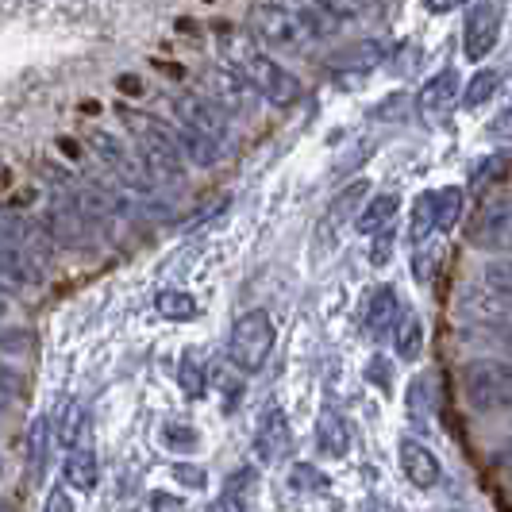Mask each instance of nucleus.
I'll list each match as a JSON object with an SVG mask.
<instances>
[{
    "mask_svg": "<svg viewBox=\"0 0 512 512\" xmlns=\"http://www.w3.org/2000/svg\"><path fill=\"white\" fill-rule=\"evenodd\" d=\"M170 108H174V120L181 128L197 131L205 135L212 143H228V131H231V112L216 97H205V93H178L170 97Z\"/></svg>",
    "mask_w": 512,
    "mask_h": 512,
    "instance_id": "423d86ee",
    "label": "nucleus"
},
{
    "mask_svg": "<svg viewBox=\"0 0 512 512\" xmlns=\"http://www.w3.org/2000/svg\"><path fill=\"white\" fill-rule=\"evenodd\" d=\"M428 205H432V220H436V231H451L459 224L462 205H466V193L459 185H447V189H436L428 193Z\"/></svg>",
    "mask_w": 512,
    "mask_h": 512,
    "instance_id": "aec40b11",
    "label": "nucleus"
},
{
    "mask_svg": "<svg viewBox=\"0 0 512 512\" xmlns=\"http://www.w3.org/2000/svg\"><path fill=\"white\" fill-rule=\"evenodd\" d=\"M158 312H162L166 320H193V316H197V301H193L189 293H181V289H166V293L158 297Z\"/></svg>",
    "mask_w": 512,
    "mask_h": 512,
    "instance_id": "a878e982",
    "label": "nucleus"
},
{
    "mask_svg": "<svg viewBox=\"0 0 512 512\" xmlns=\"http://www.w3.org/2000/svg\"><path fill=\"white\" fill-rule=\"evenodd\" d=\"M97 474H101V466H97V451H93V432H89V420H85V424L77 428V436L66 443L62 478H66V486H70V489L89 493V489H97Z\"/></svg>",
    "mask_w": 512,
    "mask_h": 512,
    "instance_id": "9d476101",
    "label": "nucleus"
},
{
    "mask_svg": "<svg viewBox=\"0 0 512 512\" xmlns=\"http://www.w3.org/2000/svg\"><path fill=\"white\" fill-rule=\"evenodd\" d=\"M174 478L185 482L189 489L205 486V470H201V466H189V462H174Z\"/></svg>",
    "mask_w": 512,
    "mask_h": 512,
    "instance_id": "7c9ffc66",
    "label": "nucleus"
},
{
    "mask_svg": "<svg viewBox=\"0 0 512 512\" xmlns=\"http://www.w3.org/2000/svg\"><path fill=\"white\" fill-rule=\"evenodd\" d=\"M247 27H251V35H255L262 51H301L320 31L305 12H293L285 4H274V0L255 4L251 16H247Z\"/></svg>",
    "mask_w": 512,
    "mask_h": 512,
    "instance_id": "f03ea898",
    "label": "nucleus"
},
{
    "mask_svg": "<svg viewBox=\"0 0 512 512\" xmlns=\"http://www.w3.org/2000/svg\"><path fill=\"white\" fill-rule=\"evenodd\" d=\"M47 451H51V420L39 416V420L31 424V474H35V478H39L43 466H47Z\"/></svg>",
    "mask_w": 512,
    "mask_h": 512,
    "instance_id": "393cba45",
    "label": "nucleus"
},
{
    "mask_svg": "<svg viewBox=\"0 0 512 512\" xmlns=\"http://www.w3.org/2000/svg\"><path fill=\"white\" fill-rule=\"evenodd\" d=\"M274 339H278V328H274L270 312H262V308L243 312V316L231 324V335H228L231 366H235L239 374H258V370L266 366V359H270V351H274Z\"/></svg>",
    "mask_w": 512,
    "mask_h": 512,
    "instance_id": "20e7f679",
    "label": "nucleus"
},
{
    "mask_svg": "<svg viewBox=\"0 0 512 512\" xmlns=\"http://www.w3.org/2000/svg\"><path fill=\"white\" fill-rule=\"evenodd\" d=\"M316 443H320V451L328 459H343L351 451V428H347V420L335 409L320 412V420H316Z\"/></svg>",
    "mask_w": 512,
    "mask_h": 512,
    "instance_id": "a211bd4d",
    "label": "nucleus"
},
{
    "mask_svg": "<svg viewBox=\"0 0 512 512\" xmlns=\"http://www.w3.org/2000/svg\"><path fill=\"white\" fill-rule=\"evenodd\" d=\"M366 178H359V181H351L343 193H335L332 197V205H328V212H324V220H320V228H316V235L332 247L335 243V235H339V228L343 224H351L355 216H359V208H362V197H366Z\"/></svg>",
    "mask_w": 512,
    "mask_h": 512,
    "instance_id": "4468645a",
    "label": "nucleus"
},
{
    "mask_svg": "<svg viewBox=\"0 0 512 512\" xmlns=\"http://www.w3.org/2000/svg\"><path fill=\"white\" fill-rule=\"evenodd\" d=\"M497 39H501V8L497 0H478L462 24V51L470 62H482L497 47Z\"/></svg>",
    "mask_w": 512,
    "mask_h": 512,
    "instance_id": "1a4fd4ad",
    "label": "nucleus"
},
{
    "mask_svg": "<svg viewBox=\"0 0 512 512\" xmlns=\"http://www.w3.org/2000/svg\"><path fill=\"white\" fill-rule=\"evenodd\" d=\"M482 285H486V289L497 297V301H501V305L512 308V255L497 258V262H489V266H482Z\"/></svg>",
    "mask_w": 512,
    "mask_h": 512,
    "instance_id": "5701e85b",
    "label": "nucleus"
},
{
    "mask_svg": "<svg viewBox=\"0 0 512 512\" xmlns=\"http://www.w3.org/2000/svg\"><path fill=\"white\" fill-rule=\"evenodd\" d=\"M178 385H181V393L189 397V401H201L205 397V389H208V366L201 362V355L189 347L185 355H181L178 362Z\"/></svg>",
    "mask_w": 512,
    "mask_h": 512,
    "instance_id": "412c9836",
    "label": "nucleus"
},
{
    "mask_svg": "<svg viewBox=\"0 0 512 512\" xmlns=\"http://www.w3.org/2000/svg\"><path fill=\"white\" fill-rule=\"evenodd\" d=\"M251 451H255V459L262 462V466H278V462H285V455L293 451V428H289V420H285L282 409L262 412Z\"/></svg>",
    "mask_w": 512,
    "mask_h": 512,
    "instance_id": "9b49d317",
    "label": "nucleus"
},
{
    "mask_svg": "<svg viewBox=\"0 0 512 512\" xmlns=\"http://www.w3.org/2000/svg\"><path fill=\"white\" fill-rule=\"evenodd\" d=\"M493 339H497V343H501V347L512 355V324H509V328H493Z\"/></svg>",
    "mask_w": 512,
    "mask_h": 512,
    "instance_id": "58836bf2",
    "label": "nucleus"
},
{
    "mask_svg": "<svg viewBox=\"0 0 512 512\" xmlns=\"http://www.w3.org/2000/svg\"><path fill=\"white\" fill-rule=\"evenodd\" d=\"M374 239H378V243H374V262H378V266H382L385 258L393 255V228L378 231V235H374Z\"/></svg>",
    "mask_w": 512,
    "mask_h": 512,
    "instance_id": "72a5a7b5",
    "label": "nucleus"
},
{
    "mask_svg": "<svg viewBox=\"0 0 512 512\" xmlns=\"http://www.w3.org/2000/svg\"><path fill=\"white\" fill-rule=\"evenodd\" d=\"M489 135H497V139H512V104L509 108H501V112L489 120Z\"/></svg>",
    "mask_w": 512,
    "mask_h": 512,
    "instance_id": "473e14b6",
    "label": "nucleus"
},
{
    "mask_svg": "<svg viewBox=\"0 0 512 512\" xmlns=\"http://www.w3.org/2000/svg\"><path fill=\"white\" fill-rule=\"evenodd\" d=\"M462 393L478 409H509L512 405V362L474 359L462 366Z\"/></svg>",
    "mask_w": 512,
    "mask_h": 512,
    "instance_id": "39448f33",
    "label": "nucleus"
},
{
    "mask_svg": "<svg viewBox=\"0 0 512 512\" xmlns=\"http://www.w3.org/2000/svg\"><path fill=\"white\" fill-rule=\"evenodd\" d=\"M505 166H509V158H505V154H497V158H489L486 166L478 170V178H474V185L482 189V185H489V181H497V174H501Z\"/></svg>",
    "mask_w": 512,
    "mask_h": 512,
    "instance_id": "2f4dec72",
    "label": "nucleus"
},
{
    "mask_svg": "<svg viewBox=\"0 0 512 512\" xmlns=\"http://www.w3.org/2000/svg\"><path fill=\"white\" fill-rule=\"evenodd\" d=\"M401 320V297H397V289L393 285H378L370 297H366V305H362V332L370 335V339H382V335L393 332V324Z\"/></svg>",
    "mask_w": 512,
    "mask_h": 512,
    "instance_id": "ddd939ff",
    "label": "nucleus"
},
{
    "mask_svg": "<svg viewBox=\"0 0 512 512\" xmlns=\"http://www.w3.org/2000/svg\"><path fill=\"white\" fill-rule=\"evenodd\" d=\"M124 124H128L135 151L143 154L154 181H166V185L185 181L189 162H185V151H181V131L174 124L154 120V116H139V112H124Z\"/></svg>",
    "mask_w": 512,
    "mask_h": 512,
    "instance_id": "f257e3e1",
    "label": "nucleus"
},
{
    "mask_svg": "<svg viewBox=\"0 0 512 512\" xmlns=\"http://www.w3.org/2000/svg\"><path fill=\"white\" fill-rule=\"evenodd\" d=\"M4 308H8V301H4V289H0V316H4Z\"/></svg>",
    "mask_w": 512,
    "mask_h": 512,
    "instance_id": "a19ab883",
    "label": "nucleus"
},
{
    "mask_svg": "<svg viewBox=\"0 0 512 512\" xmlns=\"http://www.w3.org/2000/svg\"><path fill=\"white\" fill-rule=\"evenodd\" d=\"M235 66H239V74L247 77V85L255 89L258 97H266L274 108H293V104L301 101V93H305L297 74H289L285 66H278L262 47H243V51L235 54Z\"/></svg>",
    "mask_w": 512,
    "mask_h": 512,
    "instance_id": "7ed1b4c3",
    "label": "nucleus"
},
{
    "mask_svg": "<svg viewBox=\"0 0 512 512\" xmlns=\"http://www.w3.org/2000/svg\"><path fill=\"white\" fill-rule=\"evenodd\" d=\"M401 455V470H405V478H409L412 486L420 489H432L443 478V466H439V459L420 443V439H401V447H397Z\"/></svg>",
    "mask_w": 512,
    "mask_h": 512,
    "instance_id": "2eb2a0df",
    "label": "nucleus"
},
{
    "mask_svg": "<svg viewBox=\"0 0 512 512\" xmlns=\"http://www.w3.org/2000/svg\"><path fill=\"white\" fill-rule=\"evenodd\" d=\"M432 231H436V220H432V205H428V193H420V197H416V208H412V239L424 247Z\"/></svg>",
    "mask_w": 512,
    "mask_h": 512,
    "instance_id": "cd10ccee",
    "label": "nucleus"
},
{
    "mask_svg": "<svg viewBox=\"0 0 512 512\" xmlns=\"http://www.w3.org/2000/svg\"><path fill=\"white\" fill-rule=\"evenodd\" d=\"M385 47L382 39H362L355 47H347V51H339L328 62L335 74H366V70H374V66H382L385 62Z\"/></svg>",
    "mask_w": 512,
    "mask_h": 512,
    "instance_id": "f3484780",
    "label": "nucleus"
},
{
    "mask_svg": "<svg viewBox=\"0 0 512 512\" xmlns=\"http://www.w3.org/2000/svg\"><path fill=\"white\" fill-rule=\"evenodd\" d=\"M166 439H170V443H197V436L185 432V428H166Z\"/></svg>",
    "mask_w": 512,
    "mask_h": 512,
    "instance_id": "e433bc0d",
    "label": "nucleus"
},
{
    "mask_svg": "<svg viewBox=\"0 0 512 512\" xmlns=\"http://www.w3.org/2000/svg\"><path fill=\"white\" fill-rule=\"evenodd\" d=\"M316 8L324 16H335V20H347V16H359L366 8V0H316Z\"/></svg>",
    "mask_w": 512,
    "mask_h": 512,
    "instance_id": "c85d7f7f",
    "label": "nucleus"
},
{
    "mask_svg": "<svg viewBox=\"0 0 512 512\" xmlns=\"http://www.w3.org/2000/svg\"><path fill=\"white\" fill-rule=\"evenodd\" d=\"M497 85H501V74H497V70H478V74L466 81L462 104H466V108H482V104L497 93Z\"/></svg>",
    "mask_w": 512,
    "mask_h": 512,
    "instance_id": "b1692460",
    "label": "nucleus"
},
{
    "mask_svg": "<svg viewBox=\"0 0 512 512\" xmlns=\"http://www.w3.org/2000/svg\"><path fill=\"white\" fill-rule=\"evenodd\" d=\"M505 459H509V466H512V439H509V447H505Z\"/></svg>",
    "mask_w": 512,
    "mask_h": 512,
    "instance_id": "79ce46f5",
    "label": "nucleus"
},
{
    "mask_svg": "<svg viewBox=\"0 0 512 512\" xmlns=\"http://www.w3.org/2000/svg\"><path fill=\"white\" fill-rule=\"evenodd\" d=\"M16 397H20V378H16L8 366H0V412L12 409Z\"/></svg>",
    "mask_w": 512,
    "mask_h": 512,
    "instance_id": "c756f323",
    "label": "nucleus"
},
{
    "mask_svg": "<svg viewBox=\"0 0 512 512\" xmlns=\"http://www.w3.org/2000/svg\"><path fill=\"white\" fill-rule=\"evenodd\" d=\"M289 486L297 489V493H324V489H328V478H324L316 466L297 462V466L289 470Z\"/></svg>",
    "mask_w": 512,
    "mask_h": 512,
    "instance_id": "bb28decb",
    "label": "nucleus"
},
{
    "mask_svg": "<svg viewBox=\"0 0 512 512\" xmlns=\"http://www.w3.org/2000/svg\"><path fill=\"white\" fill-rule=\"evenodd\" d=\"M397 212H401V193H378V197H370V201L359 208L355 228H359V235H370V239H374L378 231L393 228Z\"/></svg>",
    "mask_w": 512,
    "mask_h": 512,
    "instance_id": "dca6fc26",
    "label": "nucleus"
},
{
    "mask_svg": "<svg viewBox=\"0 0 512 512\" xmlns=\"http://www.w3.org/2000/svg\"><path fill=\"white\" fill-rule=\"evenodd\" d=\"M0 474H4V459H0Z\"/></svg>",
    "mask_w": 512,
    "mask_h": 512,
    "instance_id": "37998d69",
    "label": "nucleus"
},
{
    "mask_svg": "<svg viewBox=\"0 0 512 512\" xmlns=\"http://www.w3.org/2000/svg\"><path fill=\"white\" fill-rule=\"evenodd\" d=\"M466 239L478 251H497V255H512V193L493 197L478 208L474 224L466 231Z\"/></svg>",
    "mask_w": 512,
    "mask_h": 512,
    "instance_id": "0eeeda50",
    "label": "nucleus"
},
{
    "mask_svg": "<svg viewBox=\"0 0 512 512\" xmlns=\"http://www.w3.org/2000/svg\"><path fill=\"white\" fill-rule=\"evenodd\" d=\"M393 351L401 362H416L424 351V320L416 312H401V320L393 324Z\"/></svg>",
    "mask_w": 512,
    "mask_h": 512,
    "instance_id": "6ab92c4d",
    "label": "nucleus"
},
{
    "mask_svg": "<svg viewBox=\"0 0 512 512\" xmlns=\"http://www.w3.org/2000/svg\"><path fill=\"white\" fill-rule=\"evenodd\" d=\"M459 74H455V66L451 70H439L436 77H428L424 85H420V93H416V112L424 116V120H447L451 116V108L459 101Z\"/></svg>",
    "mask_w": 512,
    "mask_h": 512,
    "instance_id": "f8f14e48",
    "label": "nucleus"
},
{
    "mask_svg": "<svg viewBox=\"0 0 512 512\" xmlns=\"http://www.w3.org/2000/svg\"><path fill=\"white\" fill-rule=\"evenodd\" d=\"M47 509H74V501L62 497V493H51V497H47Z\"/></svg>",
    "mask_w": 512,
    "mask_h": 512,
    "instance_id": "ea45409f",
    "label": "nucleus"
},
{
    "mask_svg": "<svg viewBox=\"0 0 512 512\" xmlns=\"http://www.w3.org/2000/svg\"><path fill=\"white\" fill-rule=\"evenodd\" d=\"M374 382H382L385 389H389V382H393V370H385V359L378 355V359H370V370H366Z\"/></svg>",
    "mask_w": 512,
    "mask_h": 512,
    "instance_id": "f704fd0d",
    "label": "nucleus"
},
{
    "mask_svg": "<svg viewBox=\"0 0 512 512\" xmlns=\"http://www.w3.org/2000/svg\"><path fill=\"white\" fill-rule=\"evenodd\" d=\"M89 143H93L97 158L112 170V178H120L131 189H147L151 185V170H147L143 154L135 151V147H128V143H120L112 131H93Z\"/></svg>",
    "mask_w": 512,
    "mask_h": 512,
    "instance_id": "6e6552de",
    "label": "nucleus"
},
{
    "mask_svg": "<svg viewBox=\"0 0 512 512\" xmlns=\"http://www.w3.org/2000/svg\"><path fill=\"white\" fill-rule=\"evenodd\" d=\"M466 0H424V8L428 12H436V16H443V12H455V8H462Z\"/></svg>",
    "mask_w": 512,
    "mask_h": 512,
    "instance_id": "c9c22d12",
    "label": "nucleus"
},
{
    "mask_svg": "<svg viewBox=\"0 0 512 512\" xmlns=\"http://www.w3.org/2000/svg\"><path fill=\"white\" fill-rule=\"evenodd\" d=\"M439 405V378L436 374H420V378H412L409 385V412L412 416H420L424 424L432 420V412Z\"/></svg>",
    "mask_w": 512,
    "mask_h": 512,
    "instance_id": "4be33fe9",
    "label": "nucleus"
},
{
    "mask_svg": "<svg viewBox=\"0 0 512 512\" xmlns=\"http://www.w3.org/2000/svg\"><path fill=\"white\" fill-rule=\"evenodd\" d=\"M151 505H154V509H181V501H178V497H166V493H154V497H151Z\"/></svg>",
    "mask_w": 512,
    "mask_h": 512,
    "instance_id": "4c0bfd02",
    "label": "nucleus"
}]
</instances>
